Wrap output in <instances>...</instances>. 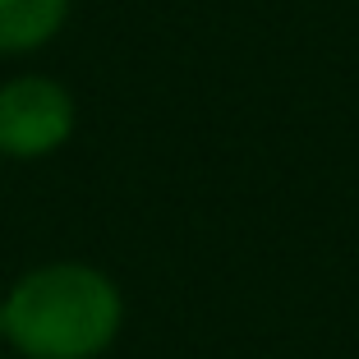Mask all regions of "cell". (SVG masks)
<instances>
[{"label": "cell", "instance_id": "6da1fadb", "mask_svg": "<svg viewBox=\"0 0 359 359\" xmlns=\"http://www.w3.org/2000/svg\"><path fill=\"white\" fill-rule=\"evenodd\" d=\"M5 341L23 359H97L125 323L116 281L83 263L23 272L0 299Z\"/></svg>", "mask_w": 359, "mask_h": 359}, {"label": "cell", "instance_id": "277c9868", "mask_svg": "<svg viewBox=\"0 0 359 359\" xmlns=\"http://www.w3.org/2000/svg\"><path fill=\"white\" fill-rule=\"evenodd\" d=\"M0 341H5V309H0Z\"/></svg>", "mask_w": 359, "mask_h": 359}, {"label": "cell", "instance_id": "3957f363", "mask_svg": "<svg viewBox=\"0 0 359 359\" xmlns=\"http://www.w3.org/2000/svg\"><path fill=\"white\" fill-rule=\"evenodd\" d=\"M69 0H0V55H23L60 32Z\"/></svg>", "mask_w": 359, "mask_h": 359}, {"label": "cell", "instance_id": "7a4b0ae2", "mask_svg": "<svg viewBox=\"0 0 359 359\" xmlns=\"http://www.w3.org/2000/svg\"><path fill=\"white\" fill-rule=\"evenodd\" d=\"M74 134V97L46 74L0 83V157H51Z\"/></svg>", "mask_w": 359, "mask_h": 359}]
</instances>
